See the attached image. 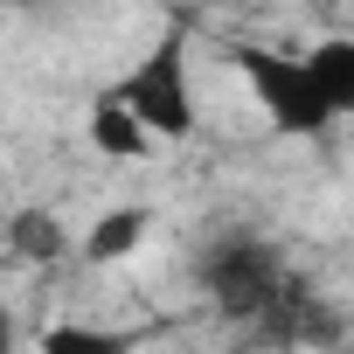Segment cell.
<instances>
[{
	"instance_id": "6da1fadb",
	"label": "cell",
	"mask_w": 354,
	"mask_h": 354,
	"mask_svg": "<svg viewBox=\"0 0 354 354\" xmlns=\"http://www.w3.org/2000/svg\"><path fill=\"white\" fill-rule=\"evenodd\" d=\"M202 285H209V299H216L230 319H264V326L313 319L306 285L285 271V257H278L264 236H230V243H216V257L202 264Z\"/></svg>"
},
{
	"instance_id": "7a4b0ae2",
	"label": "cell",
	"mask_w": 354,
	"mask_h": 354,
	"mask_svg": "<svg viewBox=\"0 0 354 354\" xmlns=\"http://www.w3.org/2000/svg\"><path fill=\"white\" fill-rule=\"evenodd\" d=\"M111 91H118V104L139 118V132H146L153 146H181V139H195V125H202V104H195V63H188L181 35L153 42Z\"/></svg>"
},
{
	"instance_id": "3957f363",
	"label": "cell",
	"mask_w": 354,
	"mask_h": 354,
	"mask_svg": "<svg viewBox=\"0 0 354 354\" xmlns=\"http://www.w3.org/2000/svg\"><path fill=\"white\" fill-rule=\"evenodd\" d=\"M236 70H243V84H250V97H257V111H264L271 132L319 139L333 125V111H326V97H319V84H313V70H306L299 49H243Z\"/></svg>"
},
{
	"instance_id": "277c9868",
	"label": "cell",
	"mask_w": 354,
	"mask_h": 354,
	"mask_svg": "<svg viewBox=\"0 0 354 354\" xmlns=\"http://www.w3.org/2000/svg\"><path fill=\"white\" fill-rule=\"evenodd\" d=\"M84 132H91V146H97L104 160H146V153H160V146L139 132V118L118 104V91H111V84L91 97V111H84Z\"/></svg>"
},
{
	"instance_id": "5b68a950",
	"label": "cell",
	"mask_w": 354,
	"mask_h": 354,
	"mask_svg": "<svg viewBox=\"0 0 354 354\" xmlns=\"http://www.w3.org/2000/svg\"><path fill=\"white\" fill-rule=\"evenodd\" d=\"M146 236H153V209H139V202H118V209H104V216L84 230V243H77V250H84L91 264H125V257H132Z\"/></svg>"
},
{
	"instance_id": "8992f818",
	"label": "cell",
	"mask_w": 354,
	"mask_h": 354,
	"mask_svg": "<svg viewBox=\"0 0 354 354\" xmlns=\"http://www.w3.org/2000/svg\"><path fill=\"white\" fill-rule=\"evenodd\" d=\"M8 250L21 257V264H63L77 243H70V223L56 216V209H15V223H8Z\"/></svg>"
},
{
	"instance_id": "52a82bcc",
	"label": "cell",
	"mask_w": 354,
	"mask_h": 354,
	"mask_svg": "<svg viewBox=\"0 0 354 354\" xmlns=\"http://www.w3.org/2000/svg\"><path fill=\"white\" fill-rule=\"evenodd\" d=\"M299 56H306V70H313L326 111L347 118V111H354V35H319V42L299 49Z\"/></svg>"
},
{
	"instance_id": "ba28073f",
	"label": "cell",
	"mask_w": 354,
	"mask_h": 354,
	"mask_svg": "<svg viewBox=\"0 0 354 354\" xmlns=\"http://www.w3.org/2000/svg\"><path fill=\"white\" fill-rule=\"evenodd\" d=\"M35 354H132V333L91 326V319H56L35 333Z\"/></svg>"
},
{
	"instance_id": "9c48e42d",
	"label": "cell",
	"mask_w": 354,
	"mask_h": 354,
	"mask_svg": "<svg viewBox=\"0 0 354 354\" xmlns=\"http://www.w3.org/2000/svg\"><path fill=\"white\" fill-rule=\"evenodd\" d=\"M0 354H21V319L0 306Z\"/></svg>"
},
{
	"instance_id": "30bf717a",
	"label": "cell",
	"mask_w": 354,
	"mask_h": 354,
	"mask_svg": "<svg viewBox=\"0 0 354 354\" xmlns=\"http://www.w3.org/2000/svg\"><path fill=\"white\" fill-rule=\"evenodd\" d=\"M333 354H354V347H333Z\"/></svg>"
}]
</instances>
